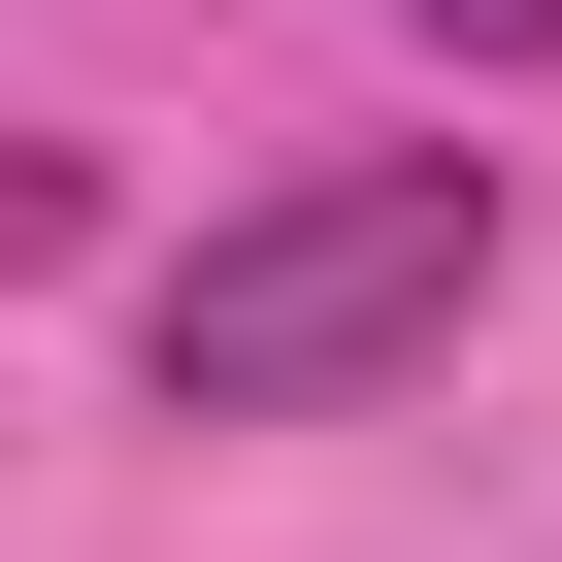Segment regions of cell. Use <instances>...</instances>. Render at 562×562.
<instances>
[{"mask_svg":"<svg viewBox=\"0 0 562 562\" xmlns=\"http://www.w3.org/2000/svg\"><path fill=\"white\" fill-rule=\"evenodd\" d=\"M430 34H463V67H562V0H430Z\"/></svg>","mask_w":562,"mask_h":562,"instance_id":"cell-2","label":"cell"},{"mask_svg":"<svg viewBox=\"0 0 562 562\" xmlns=\"http://www.w3.org/2000/svg\"><path fill=\"white\" fill-rule=\"evenodd\" d=\"M463 299H496V166H299V199H232L166 299H133V364H166V430H331Z\"/></svg>","mask_w":562,"mask_h":562,"instance_id":"cell-1","label":"cell"}]
</instances>
